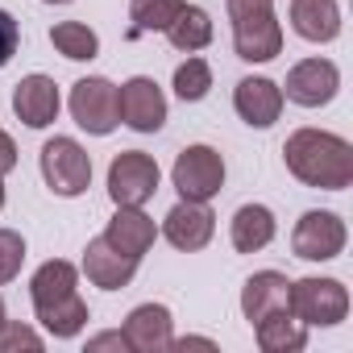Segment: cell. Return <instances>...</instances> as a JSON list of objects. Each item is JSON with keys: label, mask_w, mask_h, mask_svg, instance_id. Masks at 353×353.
I'll return each mask as SVG.
<instances>
[{"label": "cell", "mask_w": 353, "mask_h": 353, "mask_svg": "<svg viewBox=\"0 0 353 353\" xmlns=\"http://www.w3.org/2000/svg\"><path fill=\"white\" fill-rule=\"evenodd\" d=\"M166 112H170L166 92L150 75H133V79H125L117 88V117H121L125 129H133V133H158L166 125Z\"/></svg>", "instance_id": "9c48e42d"}, {"label": "cell", "mask_w": 353, "mask_h": 353, "mask_svg": "<svg viewBox=\"0 0 353 353\" xmlns=\"http://www.w3.org/2000/svg\"><path fill=\"white\" fill-rule=\"evenodd\" d=\"M50 46L71 63H92L100 54V34L88 21H59L50 26Z\"/></svg>", "instance_id": "cb8c5ba5"}, {"label": "cell", "mask_w": 353, "mask_h": 353, "mask_svg": "<svg viewBox=\"0 0 353 353\" xmlns=\"http://www.w3.org/2000/svg\"><path fill=\"white\" fill-rule=\"evenodd\" d=\"M283 88L266 75H245L233 88V112L250 125V129H270L283 117Z\"/></svg>", "instance_id": "4fadbf2b"}, {"label": "cell", "mask_w": 353, "mask_h": 353, "mask_svg": "<svg viewBox=\"0 0 353 353\" xmlns=\"http://www.w3.org/2000/svg\"><path fill=\"white\" fill-rule=\"evenodd\" d=\"M17 46H21V21H17L9 9H0V67L13 63Z\"/></svg>", "instance_id": "f1b7e54d"}, {"label": "cell", "mask_w": 353, "mask_h": 353, "mask_svg": "<svg viewBox=\"0 0 353 353\" xmlns=\"http://www.w3.org/2000/svg\"><path fill=\"white\" fill-rule=\"evenodd\" d=\"M9 320V312H5V295H0V324H5Z\"/></svg>", "instance_id": "d6a6232c"}, {"label": "cell", "mask_w": 353, "mask_h": 353, "mask_svg": "<svg viewBox=\"0 0 353 353\" xmlns=\"http://www.w3.org/2000/svg\"><path fill=\"white\" fill-rule=\"evenodd\" d=\"M274 312H291V279L283 270H258L245 279L241 287V316L250 324L274 316Z\"/></svg>", "instance_id": "2e32d148"}, {"label": "cell", "mask_w": 353, "mask_h": 353, "mask_svg": "<svg viewBox=\"0 0 353 353\" xmlns=\"http://www.w3.org/2000/svg\"><path fill=\"white\" fill-rule=\"evenodd\" d=\"M170 88H174V96H179L183 104H200V100L212 92V67H208V59H200V54H188L179 67H174V79H170Z\"/></svg>", "instance_id": "484cf974"}, {"label": "cell", "mask_w": 353, "mask_h": 353, "mask_svg": "<svg viewBox=\"0 0 353 353\" xmlns=\"http://www.w3.org/2000/svg\"><path fill=\"white\" fill-rule=\"evenodd\" d=\"M162 183V170L154 162V154L145 150H121L108 162V200L117 208H145V200H154Z\"/></svg>", "instance_id": "8992f818"}, {"label": "cell", "mask_w": 353, "mask_h": 353, "mask_svg": "<svg viewBox=\"0 0 353 353\" xmlns=\"http://www.w3.org/2000/svg\"><path fill=\"white\" fill-rule=\"evenodd\" d=\"M104 349H129V341H125V332L117 328V332H96V336H88V353H104Z\"/></svg>", "instance_id": "f546056e"}, {"label": "cell", "mask_w": 353, "mask_h": 353, "mask_svg": "<svg viewBox=\"0 0 353 353\" xmlns=\"http://www.w3.org/2000/svg\"><path fill=\"white\" fill-rule=\"evenodd\" d=\"M38 166L59 200H79L92 188V154L75 137H50L38 154Z\"/></svg>", "instance_id": "3957f363"}, {"label": "cell", "mask_w": 353, "mask_h": 353, "mask_svg": "<svg viewBox=\"0 0 353 353\" xmlns=\"http://www.w3.org/2000/svg\"><path fill=\"white\" fill-rule=\"evenodd\" d=\"M279 233V221L266 204H241L229 221V241L237 254H262Z\"/></svg>", "instance_id": "d6986e66"}, {"label": "cell", "mask_w": 353, "mask_h": 353, "mask_svg": "<svg viewBox=\"0 0 353 353\" xmlns=\"http://www.w3.org/2000/svg\"><path fill=\"white\" fill-rule=\"evenodd\" d=\"M125 341L133 353H166L174 341V316L166 303H137L125 316Z\"/></svg>", "instance_id": "9a60e30c"}, {"label": "cell", "mask_w": 353, "mask_h": 353, "mask_svg": "<svg viewBox=\"0 0 353 353\" xmlns=\"http://www.w3.org/2000/svg\"><path fill=\"white\" fill-rule=\"evenodd\" d=\"M170 183L179 192V200H200V204H212L225 188V158L216 145H183L179 158L170 166Z\"/></svg>", "instance_id": "277c9868"}, {"label": "cell", "mask_w": 353, "mask_h": 353, "mask_svg": "<svg viewBox=\"0 0 353 353\" xmlns=\"http://www.w3.org/2000/svg\"><path fill=\"white\" fill-rule=\"evenodd\" d=\"M13 166H17V141H13L5 129H0V179H5Z\"/></svg>", "instance_id": "4dcf8cb0"}, {"label": "cell", "mask_w": 353, "mask_h": 353, "mask_svg": "<svg viewBox=\"0 0 353 353\" xmlns=\"http://www.w3.org/2000/svg\"><path fill=\"white\" fill-rule=\"evenodd\" d=\"M291 312L307 328H336L349 316V287L341 279H291Z\"/></svg>", "instance_id": "5b68a950"}, {"label": "cell", "mask_w": 353, "mask_h": 353, "mask_svg": "<svg viewBox=\"0 0 353 353\" xmlns=\"http://www.w3.org/2000/svg\"><path fill=\"white\" fill-rule=\"evenodd\" d=\"M345 241H349V229L332 208H312L291 229V250L303 262H332L345 254Z\"/></svg>", "instance_id": "ba28073f"}, {"label": "cell", "mask_w": 353, "mask_h": 353, "mask_svg": "<svg viewBox=\"0 0 353 353\" xmlns=\"http://www.w3.org/2000/svg\"><path fill=\"white\" fill-rule=\"evenodd\" d=\"M225 9L241 63H270L283 54V26L274 17V0H225Z\"/></svg>", "instance_id": "7a4b0ae2"}, {"label": "cell", "mask_w": 353, "mask_h": 353, "mask_svg": "<svg viewBox=\"0 0 353 353\" xmlns=\"http://www.w3.org/2000/svg\"><path fill=\"white\" fill-rule=\"evenodd\" d=\"M0 208H5V179H0Z\"/></svg>", "instance_id": "e575fe53"}, {"label": "cell", "mask_w": 353, "mask_h": 353, "mask_svg": "<svg viewBox=\"0 0 353 353\" xmlns=\"http://www.w3.org/2000/svg\"><path fill=\"white\" fill-rule=\"evenodd\" d=\"M42 5H75V0H42Z\"/></svg>", "instance_id": "836d02e7"}, {"label": "cell", "mask_w": 353, "mask_h": 353, "mask_svg": "<svg viewBox=\"0 0 353 353\" xmlns=\"http://www.w3.org/2000/svg\"><path fill=\"white\" fill-rule=\"evenodd\" d=\"M26 266V237L13 229H0V283H13Z\"/></svg>", "instance_id": "83f0119b"}, {"label": "cell", "mask_w": 353, "mask_h": 353, "mask_svg": "<svg viewBox=\"0 0 353 353\" xmlns=\"http://www.w3.org/2000/svg\"><path fill=\"white\" fill-rule=\"evenodd\" d=\"M279 88H283V100H291L299 108H324L341 92V71L332 59H303L287 71V83H279Z\"/></svg>", "instance_id": "30bf717a"}, {"label": "cell", "mask_w": 353, "mask_h": 353, "mask_svg": "<svg viewBox=\"0 0 353 353\" xmlns=\"http://www.w3.org/2000/svg\"><path fill=\"white\" fill-rule=\"evenodd\" d=\"M291 30L312 42V46H328L341 38V5L336 0H291Z\"/></svg>", "instance_id": "ac0fdd59"}, {"label": "cell", "mask_w": 353, "mask_h": 353, "mask_svg": "<svg viewBox=\"0 0 353 353\" xmlns=\"http://www.w3.org/2000/svg\"><path fill=\"white\" fill-rule=\"evenodd\" d=\"M137 258L121 254L117 245H108L104 237H92L88 250H83V262H79V274H88L92 287L100 291H125L133 279H137Z\"/></svg>", "instance_id": "5bb4252c"}, {"label": "cell", "mask_w": 353, "mask_h": 353, "mask_svg": "<svg viewBox=\"0 0 353 353\" xmlns=\"http://www.w3.org/2000/svg\"><path fill=\"white\" fill-rule=\"evenodd\" d=\"M254 336L262 353H299L307 345V324L295 312H274L254 324Z\"/></svg>", "instance_id": "7402d4cb"}, {"label": "cell", "mask_w": 353, "mask_h": 353, "mask_svg": "<svg viewBox=\"0 0 353 353\" xmlns=\"http://www.w3.org/2000/svg\"><path fill=\"white\" fill-rule=\"evenodd\" d=\"M34 316H38V324H42L54 341H71V336H79V332L88 328V320H92L88 299H83L79 291H71V295H63V299H54V303L34 307Z\"/></svg>", "instance_id": "44dd1931"}, {"label": "cell", "mask_w": 353, "mask_h": 353, "mask_svg": "<svg viewBox=\"0 0 353 353\" xmlns=\"http://www.w3.org/2000/svg\"><path fill=\"white\" fill-rule=\"evenodd\" d=\"M158 237H166L170 250L179 254H200L212 237H216V216L208 204L200 200H179L158 225Z\"/></svg>", "instance_id": "8fae6325"}, {"label": "cell", "mask_w": 353, "mask_h": 353, "mask_svg": "<svg viewBox=\"0 0 353 353\" xmlns=\"http://www.w3.org/2000/svg\"><path fill=\"white\" fill-rule=\"evenodd\" d=\"M59 108H63V92L50 75L34 71L13 83V117L26 129H50L59 121Z\"/></svg>", "instance_id": "7c38bea8"}, {"label": "cell", "mask_w": 353, "mask_h": 353, "mask_svg": "<svg viewBox=\"0 0 353 353\" xmlns=\"http://www.w3.org/2000/svg\"><path fill=\"white\" fill-rule=\"evenodd\" d=\"M212 38H216V26H212L208 9H200V5H183L174 13V21L166 26V42L179 54H200L212 46Z\"/></svg>", "instance_id": "ffe728a7"}, {"label": "cell", "mask_w": 353, "mask_h": 353, "mask_svg": "<svg viewBox=\"0 0 353 353\" xmlns=\"http://www.w3.org/2000/svg\"><path fill=\"white\" fill-rule=\"evenodd\" d=\"M283 162L303 188L345 192L353 183V145L328 129H295L283 145Z\"/></svg>", "instance_id": "6da1fadb"}, {"label": "cell", "mask_w": 353, "mask_h": 353, "mask_svg": "<svg viewBox=\"0 0 353 353\" xmlns=\"http://www.w3.org/2000/svg\"><path fill=\"white\" fill-rule=\"evenodd\" d=\"M170 349H183V353H188V349H212V353H216L221 345H216L212 336H179V341H170Z\"/></svg>", "instance_id": "1f68e13d"}, {"label": "cell", "mask_w": 353, "mask_h": 353, "mask_svg": "<svg viewBox=\"0 0 353 353\" xmlns=\"http://www.w3.org/2000/svg\"><path fill=\"white\" fill-rule=\"evenodd\" d=\"M100 237H104L108 245H117L121 254H129V258L141 262V258L154 250V241H158V225H154V216H145L141 208H117Z\"/></svg>", "instance_id": "e0dca14e"}, {"label": "cell", "mask_w": 353, "mask_h": 353, "mask_svg": "<svg viewBox=\"0 0 353 353\" xmlns=\"http://www.w3.org/2000/svg\"><path fill=\"white\" fill-rule=\"evenodd\" d=\"M188 0H129V21H133V38L141 34H166V26L174 21Z\"/></svg>", "instance_id": "d4e9b609"}, {"label": "cell", "mask_w": 353, "mask_h": 353, "mask_svg": "<svg viewBox=\"0 0 353 353\" xmlns=\"http://www.w3.org/2000/svg\"><path fill=\"white\" fill-rule=\"evenodd\" d=\"M67 108H71V121L92 137H108L121 125V117H117V83L104 79V75L75 79L71 96H67Z\"/></svg>", "instance_id": "52a82bcc"}, {"label": "cell", "mask_w": 353, "mask_h": 353, "mask_svg": "<svg viewBox=\"0 0 353 353\" xmlns=\"http://www.w3.org/2000/svg\"><path fill=\"white\" fill-rule=\"evenodd\" d=\"M71 291H79V266L67 262V258H50V262H42L30 274V299H34V307L54 303V299H63Z\"/></svg>", "instance_id": "603a6c76"}, {"label": "cell", "mask_w": 353, "mask_h": 353, "mask_svg": "<svg viewBox=\"0 0 353 353\" xmlns=\"http://www.w3.org/2000/svg\"><path fill=\"white\" fill-rule=\"evenodd\" d=\"M42 345H46V336L38 328L21 324V320H5V324H0V353H21V349L42 353Z\"/></svg>", "instance_id": "4316f807"}]
</instances>
